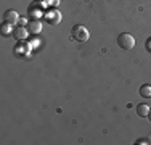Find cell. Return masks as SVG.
I'll return each mask as SVG.
<instances>
[{
	"instance_id": "8fae6325",
	"label": "cell",
	"mask_w": 151,
	"mask_h": 145,
	"mask_svg": "<svg viewBox=\"0 0 151 145\" xmlns=\"http://www.w3.org/2000/svg\"><path fill=\"white\" fill-rule=\"evenodd\" d=\"M146 47H148V49L151 50V41H148V44H146Z\"/></svg>"
},
{
	"instance_id": "5b68a950",
	"label": "cell",
	"mask_w": 151,
	"mask_h": 145,
	"mask_svg": "<svg viewBox=\"0 0 151 145\" xmlns=\"http://www.w3.org/2000/svg\"><path fill=\"white\" fill-rule=\"evenodd\" d=\"M13 37L16 39L18 42H21V41H26V37H27V31L24 28H16L15 31H13Z\"/></svg>"
},
{
	"instance_id": "9c48e42d",
	"label": "cell",
	"mask_w": 151,
	"mask_h": 145,
	"mask_svg": "<svg viewBox=\"0 0 151 145\" xmlns=\"http://www.w3.org/2000/svg\"><path fill=\"white\" fill-rule=\"evenodd\" d=\"M10 32H12V24L3 23V26H2V34H3V36H8Z\"/></svg>"
},
{
	"instance_id": "ba28073f",
	"label": "cell",
	"mask_w": 151,
	"mask_h": 145,
	"mask_svg": "<svg viewBox=\"0 0 151 145\" xmlns=\"http://www.w3.org/2000/svg\"><path fill=\"white\" fill-rule=\"evenodd\" d=\"M140 95L145 97V99H150V97H151V86L145 84V86L140 87Z\"/></svg>"
},
{
	"instance_id": "8992f818",
	"label": "cell",
	"mask_w": 151,
	"mask_h": 145,
	"mask_svg": "<svg viewBox=\"0 0 151 145\" xmlns=\"http://www.w3.org/2000/svg\"><path fill=\"white\" fill-rule=\"evenodd\" d=\"M148 113H150V107H148V105L142 103V105L137 107V115H138L140 118H148Z\"/></svg>"
},
{
	"instance_id": "6da1fadb",
	"label": "cell",
	"mask_w": 151,
	"mask_h": 145,
	"mask_svg": "<svg viewBox=\"0 0 151 145\" xmlns=\"http://www.w3.org/2000/svg\"><path fill=\"white\" fill-rule=\"evenodd\" d=\"M71 34H73V39L77 41V42H87L88 39H90V32H88V29L85 26H82V24L74 26L73 31H71Z\"/></svg>"
},
{
	"instance_id": "7c38bea8",
	"label": "cell",
	"mask_w": 151,
	"mask_h": 145,
	"mask_svg": "<svg viewBox=\"0 0 151 145\" xmlns=\"http://www.w3.org/2000/svg\"><path fill=\"white\" fill-rule=\"evenodd\" d=\"M148 119L151 121V110H150V113H148Z\"/></svg>"
},
{
	"instance_id": "30bf717a",
	"label": "cell",
	"mask_w": 151,
	"mask_h": 145,
	"mask_svg": "<svg viewBox=\"0 0 151 145\" xmlns=\"http://www.w3.org/2000/svg\"><path fill=\"white\" fill-rule=\"evenodd\" d=\"M137 145H143V144H150V139H138V140H137V142H135Z\"/></svg>"
},
{
	"instance_id": "52a82bcc",
	"label": "cell",
	"mask_w": 151,
	"mask_h": 145,
	"mask_svg": "<svg viewBox=\"0 0 151 145\" xmlns=\"http://www.w3.org/2000/svg\"><path fill=\"white\" fill-rule=\"evenodd\" d=\"M27 26H29L27 29H29L31 32H34V34H35V32H40L42 31V24H40V21H39V20H32Z\"/></svg>"
},
{
	"instance_id": "277c9868",
	"label": "cell",
	"mask_w": 151,
	"mask_h": 145,
	"mask_svg": "<svg viewBox=\"0 0 151 145\" xmlns=\"http://www.w3.org/2000/svg\"><path fill=\"white\" fill-rule=\"evenodd\" d=\"M15 52L18 57H23V55H27V53L31 52V45L27 44L26 41H21L18 42V45L15 47Z\"/></svg>"
},
{
	"instance_id": "3957f363",
	"label": "cell",
	"mask_w": 151,
	"mask_h": 145,
	"mask_svg": "<svg viewBox=\"0 0 151 145\" xmlns=\"http://www.w3.org/2000/svg\"><path fill=\"white\" fill-rule=\"evenodd\" d=\"M3 23H6V24H16V23H19V16H18V13L15 12V10H8V12H5L3 13Z\"/></svg>"
},
{
	"instance_id": "7a4b0ae2",
	"label": "cell",
	"mask_w": 151,
	"mask_h": 145,
	"mask_svg": "<svg viewBox=\"0 0 151 145\" xmlns=\"http://www.w3.org/2000/svg\"><path fill=\"white\" fill-rule=\"evenodd\" d=\"M117 45H119L122 50H132L135 47L134 36L129 34V32H122L119 37H117Z\"/></svg>"
}]
</instances>
